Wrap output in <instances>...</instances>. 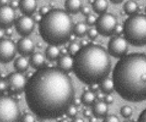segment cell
<instances>
[{"label":"cell","instance_id":"1","mask_svg":"<svg viewBox=\"0 0 146 122\" xmlns=\"http://www.w3.org/2000/svg\"><path fill=\"white\" fill-rule=\"evenodd\" d=\"M25 100L39 119H55L66 113L75 99V89L68 73L60 68L38 69L26 83Z\"/></svg>","mask_w":146,"mask_h":122},{"label":"cell","instance_id":"2","mask_svg":"<svg viewBox=\"0 0 146 122\" xmlns=\"http://www.w3.org/2000/svg\"><path fill=\"white\" fill-rule=\"evenodd\" d=\"M115 90L126 101L146 100V55L131 54L121 58L112 73Z\"/></svg>","mask_w":146,"mask_h":122},{"label":"cell","instance_id":"3","mask_svg":"<svg viewBox=\"0 0 146 122\" xmlns=\"http://www.w3.org/2000/svg\"><path fill=\"white\" fill-rule=\"evenodd\" d=\"M111 68L108 51L101 45L88 44L74 56L72 69L81 82L91 85L101 83L110 74Z\"/></svg>","mask_w":146,"mask_h":122},{"label":"cell","instance_id":"4","mask_svg":"<svg viewBox=\"0 0 146 122\" xmlns=\"http://www.w3.org/2000/svg\"><path fill=\"white\" fill-rule=\"evenodd\" d=\"M73 28L72 19L67 12L61 9H54L43 16L39 31L45 42L57 46L70 40Z\"/></svg>","mask_w":146,"mask_h":122},{"label":"cell","instance_id":"5","mask_svg":"<svg viewBox=\"0 0 146 122\" xmlns=\"http://www.w3.org/2000/svg\"><path fill=\"white\" fill-rule=\"evenodd\" d=\"M123 32L126 40L133 45L141 47L146 44V15H136L125 22Z\"/></svg>","mask_w":146,"mask_h":122},{"label":"cell","instance_id":"6","mask_svg":"<svg viewBox=\"0 0 146 122\" xmlns=\"http://www.w3.org/2000/svg\"><path fill=\"white\" fill-rule=\"evenodd\" d=\"M21 118L17 101L12 97L0 95V122L20 121Z\"/></svg>","mask_w":146,"mask_h":122},{"label":"cell","instance_id":"7","mask_svg":"<svg viewBox=\"0 0 146 122\" xmlns=\"http://www.w3.org/2000/svg\"><path fill=\"white\" fill-rule=\"evenodd\" d=\"M118 24L116 18L111 14H102L96 22V30L104 36H110L113 34Z\"/></svg>","mask_w":146,"mask_h":122},{"label":"cell","instance_id":"8","mask_svg":"<svg viewBox=\"0 0 146 122\" xmlns=\"http://www.w3.org/2000/svg\"><path fill=\"white\" fill-rule=\"evenodd\" d=\"M128 42L125 38L117 36L112 38L108 44L109 54L115 58H122L127 52Z\"/></svg>","mask_w":146,"mask_h":122},{"label":"cell","instance_id":"9","mask_svg":"<svg viewBox=\"0 0 146 122\" xmlns=\"http://www.w3.org/2000/svg\"><path fill=\"white\" fill-rule=\"evenodd\" d=\"M16 48L14 43L10 40H0V62L7 64L15 56Z\"/></svg>","mask_w":146,"mask_h":122},{"label":"cell","instance_id":"10","mask_svg":"<svg viewBox=\"0 0 146 122\" xmlns=\"http://www.w3.org/2000/svg\"><path fill=\"white\" fill-rule=\"evenodd\" d=\"M9 91L14 94H20L25 91L26 79L21 73H13L10 74L7 80Z\"/></svg>","mask_w":146,"mask_h":122},{"label":"cell","instance_id":"11","mask_svg":"<svg viewBox=\"0 0 146 122\" xmlns=\"http://www.w3.org/2000/svg\"><path fill=\"white\" fill-rule=\"evenodd\" d=\"M15 28L21 35L27 37L34 30L35 21L30 16H21L15 22Z\"/></svg>","mask_w":146,"mask_h":122},{"label":"cell","instance_id":"12","mask_svg":"<svg viewBox=\"0 0 146 122\" xmlns=\"http://www.w3.org/2000/svg\"><path fill=\"white\" fill-rule=\"evenodd\" d=\"M15 19L14 9L10 6L0 7V29H6L13 25Z\"/></svg>","mask_w":146,"mask_h":122},{"label":"cell","instance_id":"13","mask_svg":"<svg viewBox=\"0 0 146 122\" xmlns=\"http://www.w3.org/2000/svg\"><path fill=\"white\" fill-rule=\"evenodd\" d=\"M17 50L19 54L23 56H29L33 54L35 45L33 41L28 37H23L17 43Z\"/></svg>","mask_w":146,"mask_h":122},{"label":"cell","instance_id":"14","mask_svg":"<svg viewBox=\"0 0 146 122\" xmlns=\"http://www.w3.org/2000/svg\"><path fill=\"white\" fill-rule=\"evenodd\" d=\"M19 8L22 14L29 16L36 11L37 8V2L36 0H21Z\"/></svg>","mask_w":146,"mask_h":122},{"label":"cell","instance_id":"15","mask_svg":"<svg viewBox=\"0 0 146 122\" xmlns=\"http://www.w3.org/2000/svg\"><path fill=\"white\" fill-rule=\"evenodd\" d=\"M58 66L61 69L67 72L71 71L74 65V59L70 55H63L58 59Z\"/></svg>","mask_w":146,"mask_h":122},{"label":"cell","instance_id":"16","mask_svg":"<svg viewBox=\"0 0 146 122\" xmlns=\"http://www.w3.org/2000/svg\"><path fill=\"white\" fill-rule=\"evenodd\" d=\"M108 106L104 101H99L94 104L92 112L96 117H105L108 113Z\"/></svg>","mask_w":146,"mask_h":122},{"label":"cell","instance_id":"17","mask_svg":"<svg viewBox=\"0 0 146 122\" xmlns=\"http://www.w3.org/2000/svg\"><path fill=\"white\" fill-rule=\"evenodd\" d=\"M64 6L68 13L76 14L82 8L81 0H66Z\"/></svg>","mask_w":146,"mask_h":122},{"label":"cell","instance_id":"18","mask_svg":"<svg viewBox=\"0 0 146 122\" xmlns=\"http://www.w3.org/2000/svg\"><path fill=\"white\" fill-rule=\"evenodd\" d=\"M45 59L44 56L39 52L32 54L30 58L29 62L32 67L35 69H40L44 64Z\"/></svg>","mask_w":146,"mask_h":122},{"label":"cell","instance_id":"19","mask_svg":"<svg viewBox=\"0 0 146 122\" xmlns=\"http://www.w3.org/2000/svg\"><path fill=\"white\" fill-rule=\"evenodd\" d=\"M15 70L18 73H23L27 70L29 67V62L25 56H20L16 59L14 64Z\"/></svg>","mask_w":146,"mask_h":122},{"label":"cell","instance_id":"20","mask_svg":"<svg viewBox=\"0 0 146 122\" xmlns=\"http://www.w3.org/2000/svg\"><path fill=\"white\" fill-rule=\"evenodd\" d=\"M108 2L106 0H94L92 3V8L96 14H104L108 9Z\"/></svg>","mask_w":146,"mask_h":122},{"label":"cell","instance_id":"21","mask_svg":"<svg viewBox=\"0 0 146 122\" xmlns=\"http://www.w3.org/2000/svg\"><path fill=\"white\" fill-rule=\"evenodd\" d=\"M100 84V87L104 94H110L115 90V85L112 79L106 77Z\"/></svg>","mask_w":146,"mask_h":122},{"label":"cell","instance_id":"22","mask_svg":"<svg viewBox=\"0 0 146 122\" xmlns=\"http://www.w3.org/2000/svg\"><path fill=\"white\" fill-rule=\"evenodd\" d=\"M60 51L56 45H50L48 46L45 51V55L46 58L51 61L55 60L59 58Z\"/></svg>","mask_w":146,"mask_h":122},{"label":"cell","instance_id":"23","mask_svg":"<svg viewBox=\"0 0 146 122\" xmlns=\"http://www.w3.org/2000/svg\"><path fill=\"white\" fill-rule=\"evenodd\" d=\"M96 95L94 92L91 91H85L81 96L82 103L86 106H90L93 105L95 103Z\"/></svg>","mask_w":146,"mask_h":122},{"label":"cell","instance_id":"24","mask_svg":"<svg viewBox=\"0 0 146 122\" xmlns=\"http://www.w3.org/2000/svg\"><path fill=\"white\" fill-rule=\"evenodd\" d=\"M73 33L78 37H82L87 33V28L86 24L83 22L77 23L73 28Z\"/></svg>","mask_w":146,"mask_h":122},{"label":"cell","instance_id":"25","mask_svg":"<svg viewBox=\"0 0 146 122\" xmlns=\"http://www.w3.org/2000/svg\"><path fill=\"white\" fill-rule=\"evenodd\" d=\"M125 13L127 15H133L135 14L139 9L138 4L133 0H129L127 1L123 7Z\"/></svg>","mask_w":146,"mask_h":122},{"label":"cell","instance_id":"26","mask_svg":"<svg viewBox=\"0 0 146 122\" xmlns=\"http://www.w3.org/2000/svg\"><path fill=\"white\" fill-rule=\"evenodd\" d=\"M80 45L76 42L71 43L68 47V52L71 56H75L80 50Z\"/></svg>","mask_w":146,"mask_h":122},{"label":"cell","instance_id":"27","mask_svg":"<svg viewBox=\"0 0 146 122\" xmlns=\"http://www.w3.org/2000/svg\"><path fill=\"white\" fill-rule=\"evenodd\" d=\"M120 114L124 118H129L133 114V110L129 106L126 105L122 106L120 109Z\"/></svg>","mask_w":146,"mask_h":122},{"label":"cell","instance_id":"28","mask_svg":"<svg viewBox=\"0 0 146 122\" xmlns=\"http://www.w3.org/2000/svg\"><path fill=\"white\" fill-rule=\"evenodd\" d=\"M77 109L75 105H71L66 112V115L70 118H74L77 114Z\"/></svg>","mask_w":146,"mask_h":122},{"label":"cell","instance_id":"29","mask_svg":"<svg viewBox=\"0 0 146 122\" xmlns=\"http://www.w3.org/2000/svg\"><path fill=\"white\" fill-rule=\"evenodd\" d=\"M98 31L96 29L91 28L87 31V34L88 37L91 40H95L98 35Z\"/></svg>","mask_w":146,"mask_h":122},{"label":"cell","instance_id":"30","mask_svg":"<svg viewBox=\"0 0 146 122\" xmlns=\"http://www.w3.org/2000/svg\"><path fill=\"white\" fill-rule=\"evenodd\" d=\"M20 121L23 122H34L35 119L33 116L29 113H26L23 115L22 116H21Z\"/></svg>","mask_w":146,"mask_h":122},{"label":"cell","instance_id":"31","mask_svg":"<svg viewBox=\"0 0 146 122\" xmlns=\"http://www.w3.org/2000/svg\"><path fill=\"white\" fill-rule=\"evenodd\" d=\"M96 20H97V19L95 15L90 14L89 15L87 16L86 22H87V23L88 25L93 26V25H94V24H96Z\"/></svg>","mask_w":146,"mask_h":122},{"label":"cell","instance_id":"32","mask_svg":"<svg viewBox=\"0 0 146 122\" xmlns=\"http://www.w3.org/2000/svg\"><path fill=\"white\" fill-rule=\"evenodd\" d=\"M105 122H119V119L117 116L115 115H110L108 116H105V118L104 120Z\"/></svg>","mask_w":146,"mask_h":122},{"label":"cell","instance_id":"33","mask_svg":"<svg viewBox=\"0 0 146 122\" xmlns=\"http://www.w3.org/2000/svg\"><path fill=\"white\" fill-rule=\"evenodd\" d=\"M8 87L7 81L4 79H0V92L5 91Z\"/></svg>","mask_w":146,"mask_h":122},{"label":"cell","instance_id":"34","mask_svg":"<svg viewBox=\"0 0 146 122\" xmlns=\"http://www.w3.org/2000/svg\"><path fill=\"white\" fill-rule=\"evenodd\" d=\"M104 101L107 105H110L113 102L114 99H113V97L112 95H111L110 94H108L104 96Z\"/></svg>","mask_w":146,"mask_h":122},{"label":"cell","instance_id":"35","mask_svg":"<svg viewBox=\"0 0 146 122\" xmlns=\"http://www.w3.org/2000/svg\"><path fill=\"white\" fill-rule=\"evenodd\" d=\"M81 11V13L85 16L89 15L90 14V12H91L90 8L87 6H84V7H82Z\"/></svg>","mask_w":146,"mask_h":122},{"label":"cell","instance_id":"36","mask_svg":"<svg viewBox=\"0 0 146 122\" xmlns=\"http://www.w3.org/2000/svg\"><path fill=\"white\" fill-rule=\"evenodd\" d=\"M49 9H48V7H46V6H43L40 8L39 10V13L42 16H44L46 14H47L48 12H49Z\"/></svg>","mask_w":146,"mask_h":122},{"label":"cell","instance_id":"37","mask_svg":"<svg viewBox=\"0 0 146 122\" xmlns=\"http://www.w3.org/2000/svg\"><path fill=\"white\" fill-rule=\"evenodd\" d=\"M100 89V84H92L90 85V91L95 92L98 91Z\"/></svg>","mask_w":146,"mask_h":122},{"label":"cell","instance_id":"38","mask_svg":"<svg viewBox=\"0 0 146 122\" xmlns=\"http://www.w3.org/2000/svg\"><path fill=\"white\" fill-rule=\"evenodd\" d=\"M138 121L140 122H146V109L141 113Z\"/></svg>","mask_w":146,"mask_h":122},{"label":"cell","instance_id":"39","mask_svg":"<svg viewBox=\"0 0 146 122\" xmlns=\"http://www.w3.org/2000/svg\"><path fill=\"white\" fill-rule=\"evenodd\" d=\"M10 7L14 9H16L19 7V3H18L16 0H13L10 3Z\"/></svg>","mask_w":146,"mask_h":122},{"label":"cell","instance_id":"40","mask_svg":"<svg viewBox=\"0 0 146 122\" xmlns=\"http://www.w3.org/2000/svg\"><path fill=\"white\" fill-rule=\"evenodd\" d=\"M4 34L8 37H11L13 34V30L11 28L6 29H5Z\"/></svg>","mask_w":146,"mask_h":122},{"label":"cell","instance_id":"41","mask_svg":"<svg viewBox=\"0 0 146 122\" xmlns=\"http://www.w3.org/2000/svg\"><path fill=\"white\" fill-rule=\"evenodd\" d=\"M123 28H122V26H121V25H119V24H117V26H116V30H115V33L116 34H121V33L123 32Z\"/></svg>","mask_w":146,"mask_h":122},{"label":"cell","instance_id":"42","mask_svg":"<svg viewBox=\"0 0 146 122\" xmlns=\"http://www.w3.org/2000/svg\"><path fill=\"white\" fill-rule=\"evenodd\" d=\"M83 115L85 117H90L92 115V112L91 111H90V110L86 109V110H84V112H83Z\"/></svg>","mask_w":146,"mask_h":122},{"label":"cell","instance_id":"43","mask_svg":"<svg viewBox=\"0 0 146 122\" xmlns=\"http://www.w3.org/2000/svg\"><path fill=\"white\" fill-rule=\"evenodd\" d=\"M81 103H82L81 99H80V98H75L74 100V102H73V104H74V105L76 107L80 106Z\"/></svg>","mask_w":146,"mask_h":122},{"label":"cell","instance_id":"44","mask_svg":"<svg viewBox=\"0 0 146 122\" xmlns=\"http://www.w3.org/2000/svg\"><path fill=\"white\" fill-rule=\"evenodd\" d=\"M42 18H43V16L41 15L40 14L36 15L35 17V21L36 22H37V23H39L40 22V21L42 20Z\"/></svg>","mask_w":146,"mask_h":122},{"label":"cell","instance_id":"45","mask_svg":"<svg viewBox=\"0 0 146 122\" xmlns=\"http://www.w3.org/2000/svg\"><path fill=\"white\" fill-rule=\"evenodd\" d=\"M96 98L98 99V100H102V99L104 98V94L102 93H100V94H98V95L96 96Z\"/></svg>","mask_w":146,"mask_h":122},{"label":"cell","instance_id":"46","mask_svg":"<svg viewBox=\"0 0 146 122\" xmlns=\"http://www.w3.org/2000/svg\"><path fill=\"white\" fill-rule=\"evenodd\" d=\"M8 3V0H0V4L2 5V6L7 5Z\"/></svg>","mask_w":146,"mask_h":122},{"label":"cell","instance_id":"47","mask_svg":"<svg viewBox=\"0 0 146 122\" xmlns=\"http://www.w3.org/2000/svg\"><path fill=\"white\" fill-rule=\"evenodd\" d=\"M110 1L113 4H120L122 3L123 0H110Z\"/></svg>","mask_w":146,"mask_h":122},{"label":"cell","instance_id":"48","mask_svg":"<svg viewBox=\"0 0 146 122\" xmlns=\"http://www.w3.org/2000/svg\"><path fill=\"white\" fill-rule=\"evenodd\" d=\"M89 121L90 122H96L97 121V119L96 116H91L89 120Z\"/></svg>","mask_w":146,"mask_h":122},{"label":"cell","instance_id":"49","mask_svg":"<svg viewBox=\"0 0 146 122\" xmlns=\"http://www.w3.org/2000/svg\"><path fill=\"white\" fill-rule=\"evenodd\" d=\"M88 44V43L87 41H86V40H82V41L81 42V46H82V47L86 46V45H87Z\"/></svg>","mask_w":146,"mask_h":122},{"label":"cell","instance_id":"50","mask_svg":"<svg viewBox=\"0 0 146 122\" xmlns=\"http://www.w3.org/2000/svg\"><path fill=\"white\" fill-rule=\"evenodd\" d=\"M67 52H68V51H67V50H66V49H62V50L60 51V53L62 54L63 55H66Z\"/></svg>","mask_w":146,"mask_h":122},{"label":"cell","instance_id":"51","mask_svg":"<svg viewBox=\"0 0 146 122\" xmlns=\"http://www.w3.org/2000/svg\"><path fill=\"white\" fill-rule=\"evenodd\" d=\"M72 121H75V122H82L84 121L83 119H81V118H76L74 120H73Z\"/></svg>","mask_w":146,"mask_h":122},{"label":"cell","instance_id":"52","mask_svg":"<svg viewBox=\"0 0 146 122\" xmlns=\"http://www.w3.org/2000/svg\"><path fill=\"white\" fill-rule=\"evenodd\" d=\"M4 35V33L2 30L0 29V40H2Z\"/></svg>","mask_w":146,"mask_h":122},{"label":"cell","instance_id":"53","mask_svg":"<svg viewBox=\"0 0 146 122\" xmlns=\"http://www.w3.org/2000/svg\"><path fill=\"white\" fill-rule=\"evenodd\" d=\"M42 46H43V45H42V43L41 42H39V43H37V47H38L39 48H42Z\"/></svg>","mask_w":146,"mask_h":122},{"label":"cell","instance_id":"54","mask_svg":"<svg viewBox=\"0 0 146 122\" xmlns=\"http://www.w3.org/2000/svg\"><path fill=\"white\" fill-rule=\"evenodd\" d=\"M32 75H33V73H28V75H27V77H28V79H29L30 77H32Z\"/></svg>","mask_w":146,"mask_h":122},{"label":"cell","instance_id":"55","mask_svg":"<svg viewBox=\"0 0 146 122\" xmlns=\"http://www.w3.org/2000/svg\"><path fill=\"white\" fill-rule=\"evenodd\" d=\"M145 13H146V8H145Z\"/></svg>","mask_w":146,"mask_h":122}]
</instances>
